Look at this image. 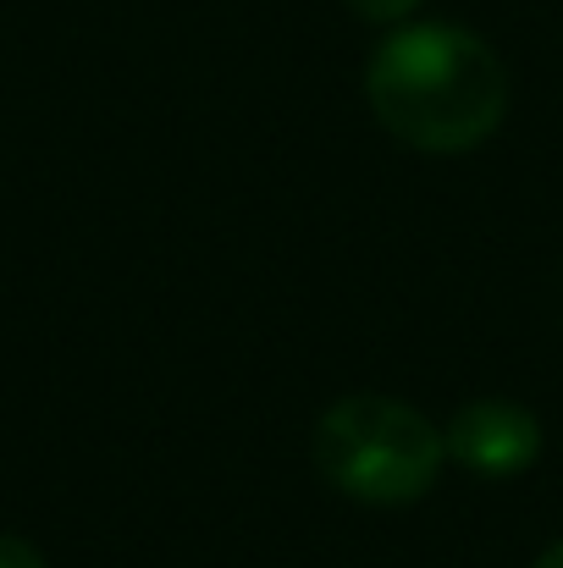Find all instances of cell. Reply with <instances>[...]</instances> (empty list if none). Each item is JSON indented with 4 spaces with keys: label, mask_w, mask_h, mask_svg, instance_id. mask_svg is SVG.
I'll return each instance as SVG.
<instances>
[{
    "label": "cell",
    "mask_w": 563,
    "mask_h": 568,
    "mask_svg": "<svg viewBox=\"0 0 563 568\" xmlns=\"http://www.w3.org/2000/svg\"><path fill=\"white\" fill-rule=\"evenodd\" d=\"M365 100L398 144L464 155L503 128L514 83L481 33L459 22H398L371 50Z\"/></svg>",
    "instance_id": "1"
},
{
    "label": "cell",
    "mask_w": 563,
    "mask_h": 568,
    "mask_svg": "<svg viewBox=\"0 0 563 568\" xmlns=\"http://www.w3.org/2000/svg\"><path fill=\"white\" fill-rule=\"evenodd\" d=\"M315 475L365 503V508H403L420 503L442 475V430L403 397L386 392H349L315 419Z\"/></svg>",
    "instance_id": "2"
},
{
    "label": "cell",
    "mask_w": 563,
    "mask_h": 568,
    "mask_svg": "<svg viewBox=\"0 0 563 568\" xmlns=\"http://www.w3.org/2000/svg\"><path fill=\"white\" fill-rule=\"evenodd\" d=\"M442 447L475 480H514L542 458V419L509 397H475L442 425Z\"/></svg>",
    "instance_id": "3"
},
{
    "label": "cell",
    "mask_w": 563,
    "mask_h": 568,
    "mask_svg": "<svg viewBox=\"0 0 563 568\" xmlns=\"http://www.w3.org/2000/svg\"><path fill=\"white\" fill-rule=\"evenodd\" d=\"M414 6H420V0H349V11H354V17L381 22V28H386V22H403Z\"/></svg>",
    "instance_id": "4"
},
{
    "label": "cell",
    "mask_w": 563,
    "mask_h": 568,
    "mask_svg": "<svg viewBox=\"0 0 563 568\" xmlns=\"http://www.w3.org/2000/svg\"><path fill=\"white\" fill-rule=\"evenodd\" d=\"M0 568H44V552L22 536H0Z\"/></svg>",
    "instance_id": "5"
},
{
    "label": "cell",
    "mask_w": 563,
    "mask_h": 568,
    "mask_svg": "<svg viewBox=\"0 0 563 568\" xmlns=\"http://www.w3.org/2000/svg\"><path fill=\"white\" fill-rule=\"evenodd\" d=\"M531 568H563V541H553V547H547V552H542Z\"/></svg>",
    "instance_id": "6"
}]
</instances>
